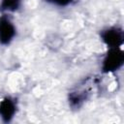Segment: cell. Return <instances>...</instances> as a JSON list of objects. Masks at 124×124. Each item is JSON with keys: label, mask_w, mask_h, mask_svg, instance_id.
I'll return each mask as SVG.
<instances>
[{"label": "cell", "mask_w": 124, "mask_h": 124, "mask_svg": "<svg viewBox=\"0 0 124 124\" xmlns=\"http://www.w3.org/2000/svg\"><path fill=\"white\" fill-rule=\"evenodd\" d=\"M124 62V54L118 47H111L103 63V71L105 73L114 72L118 70Z\"/></svg>", "instance_id": "obj_1"}, {"label": "cell", "mask_w": 124, "mask_h": 124, "mask_svg": "<svg viewBox=\"0 0 124 124\" xmlns=\"http://www.w3.org/2000/svg\"><path fill=\"white\" fill-rule=\"evenodd\" d=\"M103 41L111 48L118 47L123 44V31L119 28H109L105 30L101 34Z\"/></svg>", "instance_id": "obj_2"}, {"label": "cell", "mask_w": 124, "mask_h": 124, "mask_svg": "<svg viewBox=\"0 0 124 124\" xmlns=\"http://www.w3.org/2000/svg\"><path fill=\"white\" fill-rule=\"evenodd\" d=\"M16 35V29L13 23L2 16L0 18V43L2 45H8Z\"/></svg>", "instance_id": "obj_3"}, {"label": "cell", "mask_w": 124, "mask_h": 124, "mask_svg": "<svg viewBox=\"0 0 124 124\" xmlns=\"http://www.w3.org/2000/svg\"><path fill=\"white\" fill-rule=\"evenodd\" d=\"M16 112V104L10 98H5L0 103V116L4 122H9Z\"/></svg>", "instance_id": "obj_4"}, {"label": "cell", "mask_w": 124, "mask_h": 124, "mask_svg": "<svg viewBox=\"0 0 124 124\" xmlns=\"http://www.w3.org/2000/svg\"><path fill=\"white\" fill-rule=\"evenodd\" d=\"M20 4V0H3L0 5L1 11H16Z\"/></svg>", "instance_id": "obj_5"}, {"label": "cell", "mask_w": 124, "mask_h": 124, "mask_svg": "<svg viewBox=\"0 0 124 124\" xmlns=\"http://www.w3.org/2000/svg\"><path fill=\"white\" fill-rule=\"evenodd\" d=\"M46 1L53 3V4L58 5V6H67L68 4H70L72 2V0H46Z\"/></svg>", "instance_id": "obj_6"}]
</instances>
